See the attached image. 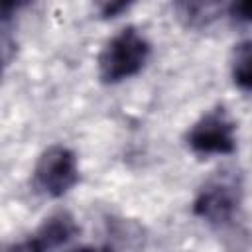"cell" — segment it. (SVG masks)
I'll use <instances>...</instances> for the list:
<instances>
[{
  "label": "cell",
  "instance_id": "7a4b0ae2",
  "mask_svg": "<svg viewBox=\"0 0 252 252\" xmlns=\"http://www.w3.org/2000/svg\"><path fill=\"white\" fill-rule=\"evenodd\" d=\"M150 55V41L136 28H124L110 37L98 53V77L106 85L122 83L138 75L146 67Z\"/></svg>",
  "mask_w": 252,
  "mask_h": 252
},
{
  "label": "cell",
  "instance_id": "277c9868",
  "mask_svg": "<svg viewBox=\"0 0 252 252\" xmlns=\"http://www.w3.org/2000/svg\"><path fill=\"white\" fill-rule=\"evenodd\" d=\"M33 181L41 193L53 199L69 193L79 181V163L75 152L61 144L43 150L33 169Z\"/></svg>",
  "mask_w": 252,
  "mask_h": 252
},
{
  "label": "cell",
  "instance_id": "6da1fadb",
  "mask_svg": "<svg viewBox=\"0 0 252 252\" xmlns=\"http://www.w3.org/2000/svg\"><path fill=\"white\" fill-rule=\"evenodd\" d=\"M244 199L242 175L236 169H219L199 189L193 201V213L207 224L222 228L232 224Z\"/></svg>",
  "mask_w": 252,
  "mask_h": 252
},
{
  "label": "cell",
  "instance_id": "ba28073f",
  "mask_svg": "<svg viewBox=\"0 0 252 252\" xmlns=\"http://www.w3.org/2000/svg\"><path fill=\"white\" fill-rule=\"evenodd\" d=\"M106 236H108V240L110 238L116 240L118 242L116 246H138V244H142L144 230L134 220L108 217L106 219Z\"/></svg>",
  "mask_w": 252,
  "mask_h": 252
},
{
  "label": "cell",
  "instance_id": "52a82bcc",
  "mask_svg": "<svg viewBox=\"0 0 252 252\" xmlns=\"http://www.w3.org/2000/svg\"><path fill=\"white\" fill-rule=\"evenodd\" d=\"M230 75L240 91L252 93V39L234 45L230 59Z\"/></svg>",
  "mask_w": 252,
  "mask_h": 252
},
{
  "label": "cell",
  "instance_id": "30bf717a",
  "mask_svg": "<svg viewBox=\"0 0 252 252\" xmlns=\"http://www.w3.org/2000/svg\"><path fill=\"white\" fill-rule=\"evenodd\" d=\"M35 0H0V20H2V30H8L10 22L14 16H18L22 10L30 8Z\"/></svg>",
  "mask_w": 252,
  "mask_h": 252
},
{
  "label": "cell",
  "instance_id": "9c48e42d",
  "mask_svg": "<svg viewBox=\"0 0 252 252\" xmlns=\"http://www.w3.org/2000/svg\"><path fill=\"white\" fill-rule=\"evenodd\" d=\"M136 0H93L100 20H114L134 6Z\"/></svg>",
  "mask_w": 252,
  "mask_h": 252
},
{
  "label": "cell",
  "instance_id": "8fae6325",
  "mask_svg": "<svg viewBox=\"0 0 252 252\" xmlns=\"http://www.w3.org/2000/svg\"><path fill=\"white\" fill-rule=\"evenodd\" d=\"M228 12L236 22L252 24V0H230Z\"/></svg>",
  "mask_w": 252,
  "mask_h": 252
},
{
  "label": "cell",
  "instance_id": "3957f363",
  "mask_svg": "<svg viewBox=\"0 0 252 252\" xmlns=\"http://www.w3.org/2000/svg\"><path fill=\"white\" fill-rule=\"evenodd\" d=\"M185 142L199 156H228L236 150V124L222 106H217L187 130Z\"/></svg>",
  "mask_w": 252,
  "mask_h": 252
},
{
  "label": "cell",
  "instance_id": "5b68a950",
  "mask_svg": "<svg viewBox=\"0 0 252 252\" xmlns=\"http://www.w3.org/2000/svg\"><path fill=\"white\" fill-rule=\"evenodd\" d=\"M81 234V226L75 222L69 211H55L49 215L33 234H30L24 242L14 244L18 250H55L67 246Z\"/></svg>",
  "mask_w": 252,
  "mask_h": 252
},
{
  "label": "cell",
  "instance_id": "8992f818",
  "mask_svg": "<svg viewBox=\"0 0 252 252\" xmlns=\"http://www.w3.org/2000/svg\"><path fill=\"white\" fill-rule=\"evenodd\" d=\"M228 2L230 0H171V8L183 28L205 30L228 10Z\"/></svg>",
  "mask_w": 252,
  "mask_h": 252
}]
</instances>
